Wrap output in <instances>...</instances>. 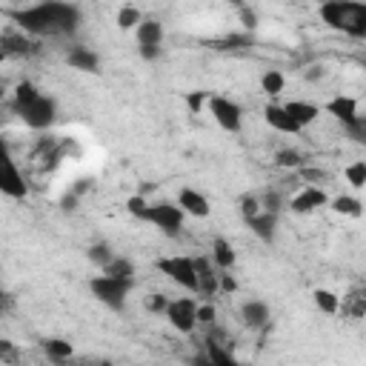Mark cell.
I'll return each instance as SVG.
<instances>
[{"label": "cell", "instance_id": "836d02e7", "mask_svg": "<svg viewBox=\"0 0 366 366\" xmlns=\"http://www.w3.org/2000/svg\"><path fill=\"white\" fill-rule=\"evenodd\" d=\"M260 209H263L260 197H254V194H246V197H240V214H243V220L254 217V214H257Z\"/></svg>", "mask_w": 366, "mask_h": 366}, {"label": "cell", "instance_id": "5bb4252c", "mask_svg": "<svg viewBox=\"0 0 366 366\" xmlns=\"http://www.w3.org/2000/svg\"><path fill=\"white\" fill-rule=\"evenodd\" d=\"M194 266H197V292L206 295V297L217 295V289H220V274L212 269V263H209L206 257H194Z\"/></svg>", "mask_w": 366, "mask_h": 366}, {"label": "cell", "instance_id": "ba28073f", "mask_svg": "<svg viewBox=\"0 0 366 366\" xmlns=\"http://www.w3.org/2000/svg\"><path fill=\"white\" fill-rule=\"evenodd\" d=\"M166 320L172 323V329L189 335L197 326V303L192 297H174V300H169Z\"/></svg>", "mask_w": 366, "mask_h": 366}, {"label": "cell", "instance_id": "7a4b0ae2", "mask_svg": "<svg viewBox=\"0 0 366 366\" xmlns=\"http://www.w3.org/2000/svg\"><path fill=\"white\" fill-rule=\"evenodd\" d=\"M320 20L352 37V40H366V3L363 0H326L317 6Z\"/></svg>", "mask_w": 366, "mask_h": 366}, {"label": "cell", "instance_id": "b9f144b4", "mask_svg": "<svg viewBox=\"0 0 366 366\" xmlns=\"http://www.w3.org/2000/svg\"><path fill=\"white\" fill-rule=\"evenodd\" d=\"M300 174L306 180H326V172H320V169H300Z\"/></svg>", "mask_w": 366, "mask_h": 366}, {"label": "cell", "instance_id": "5b68a950", "mask_svg": "<svg viewBox=\"0 0 366 366\" xmlns=\"http://www.w3.org/2000/svg\"><path fill=\"white\" fill-rule=\"evenodd\" d=\"M157 269H160L172 283L189 289V292H197V266H194V257H186V254L163 257V260H157Z\"/></svg>", "mask_w": 366, "mask_h": 366}, {"label": "cell", "instance_id": "4fadbf2b", "mask_svg": "<svg viewBox=\"0 0 366 366\" xmlns=\"http://www.w3.org/2000/svg\"><path fill=\"white\" fill-rule=\"evenodd\" d=\"M246 223H249V229H252L263 243H272V240H274V232H277V212L260 209V212H257L254 217H249Z\"/></svg>", "mask_w": 366, "mask_h": 366}, {"label": "cell", "instance_id": "484cf974", "mask_svg": "<svg viewBox=\"0 0 366 366\" xmlns=\"http://www.w3.org/2000/svg\"><path fill=\"white\" fill-rule=\"evenodd\" d=\"M34 97H40V92H37V86H34V83H29V80L17 83V89H14V112H17L20 106L31 103Z\"/></svg>", "mask_w": 366, "mask_h": 366}, {"label": "cell", "instance_id": "44dd1931", "mask_svg": "<svg viewBox=\"0 0 366 366\" xmlns=\"http://www.w3.org/2000/svg\"><path fill=\"white\" fill-rule=\"evenodd\" d=\"M43 352H46V357H49V360L63 363V360H69V357H71V343H69V340H63V337H46V340H43Z\"/></svg>", "mask_w": 366, "mask_h": 366}, {"label": "cell", "instance_id": "1f68e13d", "mask_svg": "<svg viewBox=\"0 0 366 366\" xmlns=\"http://www.w3.org/2000/svg\"><path fill=\"white\" fill-rule=\"evenodd\" d=\"M346 180L355 186V189H363L366 186V160H355L346 166Z\"/></svg>", "mask_w": 366, "mask_h": 366}, {"label": "cell", "instance_id": "52a82bcc", "mask_svg": "<svg viewBox=\"0 0 366 366\" xmlns=\"http://www.w3.org/2000/svg\"><path fill=\"white\" fill-rule=\"evenodd\" d=\"M209 112H212L214 123H217L223 132H232V134L240 132V126H243V112H240V106H237L234 100L214 94V97H209Z\"/></svg>", "mask_w": 366, "mask_h": 366}, {"label": "cell", "instance_id": "9c48e42d", "mask_svg": "<svg viewBox=\"0 0 366 366\" xmlns=\"http://www.w3.org/2000/svg\"><path fill=\"white\" fill-rule=\"evenodd\" d=\"M263 117H266V123H269L274 132H283V134H300V132H303V126H300V123L289 114V109L280 106V103H266Z\"/></svg>", "mask_w": 366, "mask_h": 366}, {"label": "cell", "instance_id": "277c9868", "mask_svg": "<svg viewBox=\"0 0 366 366\" xmlns=\"http://www.w3.org/2000/svg\"><path fill=\"white\" fill-rule=\"evenodd\" d=\"M183 206L177 203H146V209L137 214V220H143V223H152V226H157L163 234H177L180 232V226H183Z\"/></svg>", "mask_w": 366, "mask_h": 366}, {"label": "cell", "instance_id": "d6a6232c", "mask_svg": "<svg viewBox=\"0 0 366 366\" xmlns=\"http://www.w3.org/2000/svg\"><path fill=\"white\" fill-rule=\"evenodd\" d=\"M206 357H209L212 363H220V366H229V363H232V355L223 352L214 337H206Z\"/></svg>", "mask_w": 366, "mask_h": 366}, {"label": "cell", "instance_id": "e575fe53", "mask_svg": "<svg viewBox=\"0 0 366 366\" xmlns=\"http://www.w3.org/2000/svg\"><path fill=\"white\" fill-rule=\"evenodd\" d=\"M146 309H149L152 315H166L169 297H166V295H149V297H146Z\"/></svg>", "mask_w": 366, "mask_h": 366}, {"label": "cell", "instance_id": "bcb514c9", "mask_svg": "<svg viewBox=\"0 0 366 366\" xmlns=\"http://www.w3.org/2000/svg\"><path fill=\"white\" fill-rule=\"evenodd\" d=\"M86 189H89V180H77V186H74L71 192H74V194H83Z\"/></svg>", "mask_w": 366, "mask_h": 366}, {"label": "cell", "instance_id": "30bf717a", "mask_svg": "<svg viewBox=\"0 0 366 366\" xmlns=\"http://www.w3.org/2000/svg\"><path fill=\"white\" fill-rule=\"evenodd\" d=\"M329 203V197H326V192L320 189V186H306V189H300L295 197H292V212H297V214H309V212H315V209H320V206H326Z\"/></svg>", "mask_w": 366, "mask_h": 366}, {"label": "cell", "instance_id": "f1b7e54d", "mask_svg": "<svg viewBox=\"0 0 366 366\" xmlns=\"http://www.w3.org/2000/svg\"><path fill=\"white\" fill-rule=\"evenodd\" d=\"M140 20H143V14H140L137 6H120V11H117V26L120 29H137Z\"/></svg>", "mask_w": 366, "mask_h": 366}, {"label": "cell", "instance_id": "7c38bea8", "mask_svg": "<svg viewBox=\"0 0 366 366\" xmlns=\"http://www.w3.org/2000/svg\"><path fill=\"white\" fill-rule=\"evenodd\" d=\"M323 112L326 114H332L340 126H346V123H352L360 112H357V100L355 97H349V94H337V97H332L326 106H323Z\"/></svg>", "mask_w": 366, "mask_h": 366}, {"label": "cell", "instance_id": "7dc6e473", "mask_svg": "<svg viewBox=\"0 0 366 366\" xmlns=\"http://www.w3.org/2000/svg\"><path fill=\"white\" fill-rule=\"evenodd\" d=\"M320 3H326V0H317V6H320Z\"/></svg>", "mask_w": 366, "mask_h": 366}, {"label": "cell", "instance_id": "74e56055", "mask_svg": "<svg viewBox=\"0 0 366 366\" xmlns=\"http://www.w3.org/2000/svg\"><path fill=\"white\" fill-rule=\"evenodd\" d=\"M249 43V34H229L226 40H223V49H240V46H246Z\"/></svg>", "mask_w": 366, "mask_h": 366}, {"label": "cell", "instance_id": "d590c367", "mask_svg": "<svg viewBox=\"0 0 366 366\" xmlns=\"http://www.w3.org/2000/svg\"><path fill=\"white\" fill-rule=\"evenodd\" d=\"M206 103H209V94H206V92H200V89H197V92H189V94H186V106H189V109H192L194 114H197V112H200V109H203Z\"/></svg>", "mask_w": 366, "mask_h": 366}, {"label": "cell", "instance_id": "8d00e7d4", "mask_svg": "<svg viewBox=\"0 0 366 366\" xmlns=\"http://www.w3.org/2000/svg\"><path fill=\"white\" fill-rule=\"evenodd\" d=\"M214 317H217V309H214L212 303H203V306H197V323H206V326H212V323H214Z\"/></svg>", "mask_w": 366, "mask_h": 366}, {"label": "cell", "instance_id": "60d3db41", "mask_svg": "<svg viewBox=\"0 0 366 366\" xmlns=\"http://www.w3.org/2000/svg\"><path fill=\"white\" fill-rule=\"evenodd\" d=\"M240 17H243V26H246V29H254V26H257V14H254V11L243 9V11H240Z\"/></svg>", "mask_w": 366, "mask_h": 366}, {"label": "cell", "instance_id": "4dcf8cb0", "mask_svg": "<svg viewBox=\"0 0 366 366\" xmlns=\"http://www.w3.org/2000/svg\"><path fill=\"white\" fill-rule=\"evenodd\" d=\"M274 163L283 166V169H300V166H303V154H300L297 149H280V152L274 154Z\"/></svg>", "mask_w": 366, "mask_h": 366}, {"label": "cell", "instance_id": "ffe728a7", "mask_svg": "<svg viewBox=\"0 0 366 366\" xmlns=\"http://www.w3.org/2000/svg\"><path fill=\"white\" fill-rule=\"evenodd\" d=\"M212 260H214V266L220 272H229L234 266V249H232V243L226 237H217L212 243Z\"/></svg>", "mask_w": 366, "mask_h": 366}, {"label": "cell", "instance_id": "f6af8a7d", "mask_svg": "<svg viewBox=\"0 0 366 366\" xmlns=\"http://www.w3.org/2000/svg\"><path fill=\"white\" fill-rule=\"evenodd\" d=\"M320 77H323V69H317V66L312 71H306V80H320Z\"/></svg>", "mask_w": 366, "mask_h": 366}, {"label": "cell", "instance_id": "ab89813d", "mask_svg": "<svg viewBox=\"0 0 366 366\" xmlns=\"http://www.w3.org/2000/svg\"><path fill=\"white\" fill-rule=\"evenodd\" d=\"M126 209H129V214H134V217H137V214L146 209V200H143V197H129Z\"/></svg>", "mask_w": 366, "mask_h": 366}, {"label": "cell", "instance_id": "8fae6325", "mask_svg": "<svg viewBox=\"0 0 366 366\" xmlns=\"http://www.w3.org/2000/svg\"><path fill=\"white\" fill-rule=\"evenodd\" d=\"M0 189H3V194L17 197V200L26 197V192H29L23 174L17 172V166H14L11 160H3V166H0Z\"/></svg>", "mask_w": 366, "mask_h": 366}, {"label": "cell", "instance_id": "d4e9b609", "mask_svg": "<svg viewBox=\"0 0 366 366\" xmlns=\"http://www.w3.org/2000/svg\"><path fill=\"white\" fill-rule=\"evenodd\" d=\"M3 51H6V54H29V51H31V40H26L23 34L6 31V34H3Z\"/></svg>", "mask_w": 366, "mask_h": 366}, {"label": "cell", "instance_id": "e0dca14e", "mask_svg": "<svg viewBox=\"0 0 366 366\" xmlns=\"http://www.w3.org/2000/svg\"><path fill=\"white\" fill-rule=\"evenodd\" d=\"M240 317H243V323H246V326L260 329V326H266V323H269V306H266L263 300H246V303H243V309H240Z\"/></svg>", "mask_w": 366, "mask_h": 366}, {"label": "cell", "instance_id": "8992f818", "mask_svg": "<svg viewBox=\"0 0 366 366\" xmlns=\"http://www.w3.org/2000/svg\"><path fill=\"white\" fill-rule=\"evenodd\" d=\"M17 114L23 117V123L29 126V129H49L51 123H54V114H57V106H54V100L51 97H46V94H40V97H34L31 103H26V106H20L17 109Z\"/></svg>", "mask_w": 366, "mask_h": 366}, {"label": "cell", "instance_id": "83f0119b", "mask_svg": "<svg viewBox=\"0 0 366 366\" xmlns=\"http://www.w3.org/2000/svg\"><path fill=\"white\" fill-rule=\"evenodd\" d=\"M315 303H317V309H320V312H326V315H335V312L340 309L337 295H335V292H329V289H317V292H315Z\"/></svg>", "mask_w": 366, "mask_h": 366}, {"label": "cell", "instance_id": "2e32d148", "mask_svg": "<svg viewBox=\"0 0 366 366\" xmlns=\"http://www.w3.org/2000/svg\"><path fill=\"white\" fill-rule=\"evenodd\" d=\"M66 63H69L71 69H77V71H97V66H100V57H97L92 49L74 46V49H69V54H66Z\"/></svg>", "mask_w": 366, "mask_h": 366}, {"label": "cell", "instance_id": "ac0fdd59", "mask_svg": "<svg viewBox=\"0 0 366 366\" xmlns=\"http://www.w3.org/2000/svg\"><path fill=\"white\" fill-rule=\"evenodd\" d=\"M134 31H137V46H154V49H160V43H163V26L157 20H140Z\"/></svg>", "mask_w": 366, "mask_h": 366}, {"label": "cell", "instance_id": "ee69618b", "mask_svg": "<svg viewBox=\"0 0 366 366\" xmlns=\"http://www.w3.org/2000/svg\"><path fill=\"white\" fill-rule=\"evenodd\" d=\"M60 203H63V209H74V203H77V194L71 192V194H66V197H63Z\"/></svg>", "mask_w": 366, "mask_h": 366}, {"label": "cell", "instance_id": "4316f807", "mask_svg": "<svg viewBox=\"0 0 366 366\" xmlns=\"http://www.w3.org/2000/svg\"><path fill=\"white\" fill-rule=\"evenodd\" d=\"M86 254H89V260H92V263H97L100 269H103V266H109V263H112V257H114V252H112V246H109V243H92Z\"/></svg>", "mask_w": 366, "mask_h": 366}, {"label": "cell", "instance_id": "d6986e66", "mask_svg": "<svg viewBox=\"0 0 366 366\" xmlns=\"http://www.w3.org/2000/svg\"><path fill=\"white\" fill-rule=\"evenodd\" d=\"M283 106L289 109V114H292L300 126L315 123L317 114H320V106H315V103H309V100H289V103H283Z\"/></svg>", "mask_w": 366, "mask_h": 366}, {"label": "cell", "instance_id": "603a6c76", "mask_svg": "<svg viewBox=\"0 0 366 366\" xmlns=\"http://www.w3.org/2000/svg\"><path fill=\"white\" fill-rule=\"evenodd\" d=\"M103 272L106 274H112V277H123V280H134V263L129 260V257H112V263L109 266H103Z\"/></svg>", "mask_w": 366, "mask_h": 366}, {"label": "cell", "instance_id": "f546056e", "mask_svg": "<svg viewBox=\"0 0 366 366\" xmlns=\"http://www.w3.org/2000/svg\"><path fill=\"white\" fill-rule=\"evenodd\" d=\"M343 134L355 143H366V114H357L352 123L343 126Z\"/></svg>", "mask_w": 366, "mask_h": 366}, {"label": "cell", "instance_id": "9a60e30c", "mask_svg": "<svg viewBox=\"0 0 366 366\" xmlns=\"http://www.w3.org/2000/svg\"><path fill=\"white\" fill-rule=\"evenodd\" d=\"M177 203H180V206H183V212H186V214H192V217H206V214L212 212V206H209L206 194H200L197 189H180Z\"/></svg>", "mask_w": 366, "mask_h": 366}, {"label": "cell", "instance_id": "3957f363", "mask_svg": "<svg viewBox=\"0 0 366 366\" xmlns=\"http://www.w3.org/2000/svg\"><path fill=\"white\" fill-rule=\"evenodd\" d=\"M89 289H92V295L103 303V306H109V309H114V312H120L123 306H126V297H129V292L134 289V280H123V277H112V274H97V277H92L89 280Z\"/></svg>", "mask_w": 366, "mask_h": 366}, {"label": "cell", "instance_id": "f35d334b", "mask_svg": "<svg viewBox=\"0 0 366 366\" xmlns=\"http://www.w3.org/2000/svg\"><path fill=\"white\" fill-rule=\"evenodd\" d=\"M260 203H263V209H266V212H277V209H280V194L269 192V194H266Z\"/></svg>", "mask_w": 366, "mask_h": 366}, {"label": "cell", "instance_id": "7bdbcfd3", "mask_svg": "<svg viewBox=\"0 0 366 366\" xmlns=\"http://www.w3.org/2000/svg\"><path fill=\"white\" fill-rule=\"evenodd\" d=\"M220 289H223V292H234V289H237V283H234L229 274H220Z\"/></svg>", "mask_w": 366, "mask_h": 366}, {"label": "cell", "instance_id": "cb8c5ba5", "mask_svg": "<svg viewBox=\"0 0 366 366\" xmlns=\"http://www.w3.org/2000/svg\"><path fill=\"white\" fill-rule=\"evenodd\" d=\"M283 86H286V77H283V71H277V69H269V71L260 77V89H263L269 97H277V94L283 92Z\"/></svg>", "mask_w": 366, "mask_h": 366}, {"label": "cell", "instance_id": "7402d4cb", "mask_svg": "<svg viewBox=\"0 0 366 366\" xmlns=\"http://www.w3.org/2000/svg\"><path fill=\"white\" fill-rule=\"evenodd\" d=\"M332 209H335L337 214H346V217H360V214H363V203H360L357 197H352V194L335 197V200H332Z\"/></svg>", "mask_w": 366, "mask_h": 366}, {"label": "cell", "instance_id": "6da1fadb", "mask_svg": "<svg viewBox=\"0 0 366 366\" xmlns=\"http://www.w3.org/2000/svg\"><path fill=\"white\" fill-rule=\"evenodd\" d=\"M11 20L37 37H60L71 34L80 26V9L66 0H43L31 9H20L11 14Z\"/></svg>", "mask_w": 366, "mask_h": 366}]
</instances>
